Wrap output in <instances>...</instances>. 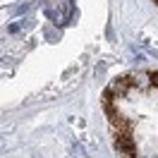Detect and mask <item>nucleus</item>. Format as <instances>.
Segmentation results:
<instances>
[{
	"mask_svg": "<svg viewBox=\"0 0 158 158\" xmlns=\"http://www.w3.org/2000/svg\"><path fill=\"white\" fill-rule=\"evenodd\" d=\"M129 86H137V89L146 91V89L153 86V79H151L148 72H137V74H132V77H129Z\"/></svg>",
	"mask_w": 158,
	"mask_h": 158,
	"instance_id": "nucleus-1",
	"label": "nucleus"
},
{
	"mask_svg": "<svg viewBox=\"0 0 158 158\" xmlns=\"http://www.w3.org/2000/svg\"><path fill=\"white\" fill-rule=\"evenodd\" d=\"M151 79H153V84L158 86V72H153V74H151Z\"/></svg>",
	"mask_w": 158,
	"mask_h": 158,
	"instance_id": "nucleus-2",
	"label": "nucleus"
}]
</instances>
